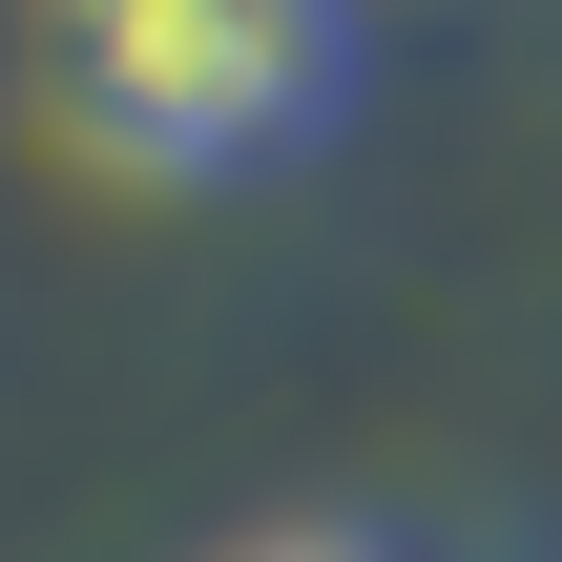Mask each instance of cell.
Wrapping results in <instances>:
<instances>
[{"instance_id":"obj_1","label":"cell","mask_w":562,"mask_h":562,"mask_svg":"<svg viewBox=\"0 0 562 562\" xmlns=\"http://www.w3.org/2000/svg\"><path fill=\"white\" fill-rule=\"evenodd\" d=\"M42 104L125 188H229L355 104V0H42Z\"/></svg>"},{"instance_id":"obj_2","label":"cell","mask_w":562,"mask_h":562,"mask_svg":"<svg viewBox=\"0 0 562 562\" xmlns=\"http://www.w3.org/2000/svg\"><path fill=\"white\" fill-rule=\"evenodd\" d=\"M229 562H417V542H375V521H271V542H229Z\"/></svg>"}]
</instances>
